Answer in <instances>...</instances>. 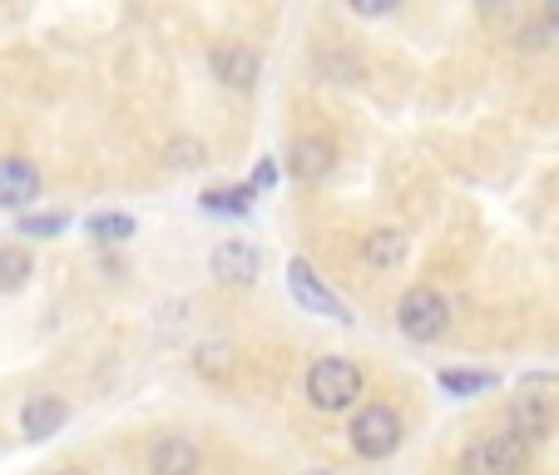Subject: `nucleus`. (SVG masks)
Returning a JSON list of instances; mask_svg holds the SVG:
<instances>
[{
	"label": "nucleus",
	"mask_w": 559,
	"mask_h": 475,
	"mask_svg": "<svg viewBox=\"0 0 559 475\" xmlns=\"http://www.w3.org/2000/svg\"><path fill=\"white\" fill-rule=\"evenodd\" d=\"M361 387H367V377L347 357H317L312 371H307V402L317 412H347V406H357Z\"/></svg>",
	"instance_id": "obj_1"
},
{
	"label": "nucleus",
	"mask_w": 559,
	"mask_h": 475,
	"mask_svg": "<svg viewBox=\"0 0 559 475\" xmlns=\"http://www.w3.org/2000/svg\"><path fill=\"white\" fill-rule=\"evenodd\" d=\"M347 436H352V451H357L361 461H386V455L402 451L406 426H402V416L391 412V406L371 402V406H361L357 412V421H352Z\"/></svg>",
	"instance_id": "obj_2"
},
{
	"label": "nucleus",
	"mask_w": 559,
	"mask_h": 475,
	"mask_svg": "<svg viewBox=\"0 0 559 475\" xmlns=\"http://www.w3.org/2000/svg\"><path fill=\"white\" fill-rule=\"evenodd\" d=\"M396 328L412 342H436L451 328V302H445L436 287H412V293L396 302Z\"/></svg>",
	"instance_id": "obj_3"
},
{
	"label": "nucleus",
	"mask_w": 559,
	"mask_h": 475,
	"mask_svg": "<svg viewBox=\"0 0 559 475\" xmlns=\"http://www.w3.org/2000/svg\"><path fill=\"white\" fill-rule=\"evenodd\" d=\"M530 451H535V446H530L525 436H515V431L486 436V441H475L471 451H465L461 471L465 475H520L530 465Z\"/></svg>",
	"instance_id": "obj_4"
},
{
	"label": "nucleus",
	"mask_w": 559,
	"mask_h": 475,
	"mask_svg": "<svg viewBox=\"0 0 559 475\" xmlns=\"http://www.w3.org/2000/svg\"><path fill=\"white\" fill-rule=\"evenodd\" d=\"M287 287H293V297L307 307V312H322V317H332V322H342V328H352L347 302H342V297L312 273L307 258H293V263H287Z\"/></svg>",
	"instance_id": "obj_5"
},
{
	"label": "nucleus",
	"mask_w": 559,
	"mask_h": 475,
	"mask_svg": "<svg viewBox=\"0 0 559 475\" xmlns=\"http://www.w3.org/2000/svg\"><path fill=\"white\" fill-rule=\"evenodd\" d=\"M258 273H263V253H258L253 244H243V238H228V244H218V253H213V277H218V283L248 287Z\"/></svg>",
	"instance_id": "obj_6"
},
{
	"label": "nucleus",
	"mask_w": 559,
	"mask_h": 475,
	"mask_svg": "<svg viewBox=\"0 0 559 475\" xmlns=\"http://www.w3.org/2000/svg\"><path fill=\"white\" fill-rule=\"evenodd\" d=\"M40 199V169L21 154L0 158V209H25Z\"/></svg>",
	"instance_id": "obj_7"
},
{
	"label": "nucleus",
	"mask_w": 559,
	"mask_h": 475,
	"mask_svg": "<svg viewBox=\"0 0 559 475\" xmlns=\"http://www.w3.org/2000/svg\"><path fill=\"white\" fill-rule=\"evenodd\" d=\"M332 164H337V149H332V139L302 134V139H293V149H287V169H293V179H302V183L328 179Z\"/></svg>",
	"instance_id": "obj_8"
},
{
	"label": "nucleus",
	"mask_w": 559,
	"mask_h": 475,
	"mask_svg": "<svg viewBox=\"0 0 559 475\" xmlns=\"http://www.w3.org/2000/svg\"><path fill=\"white\" fill-rule=\"evenodd\" d=\"M506 421H510V431L525 436V441L535 446V441H545V436L555 431V406H549L545 396H530L525 391V396H515V402L506 406Z\"/></svg>",
	"instance_id": "obj_9"
},
{
	"label": "nucleus",
	"mask_w": 559,
	"mask_h": 475,
	"mask_svg": "<svg viewBox=\"0 0 559 475\" xmlns=\"http://www.w3.org/2000/svg\"><path fill=\"white\" fill-rule=\"evenodd\" d=\"M213 74H218L228 90H253L258 85V50H248V45H238V40H223L218 50H213Z\"/></svg>",
	"instance_id": "obj_10"
},
{
	"label": "nucleus",
	"mask_w": 559,
	"mask_h": 475,
	"mask_svg": "<svg viewBox=\"0 0 559 475\" xmlns=\"http://www.w3.org/2000/svg\"><path fill=\"white\" fill-rule=\"evenodd\" d=\"M148 475H199V446L189 436H164L148 455Z\"/></svg>",
	"instance_id": "obj_11"
},
{
	"label": "nucleus",
	"mask_w": 559,
	"mask_h": 475,
	"mask_svg": "<svg viewBox=\"0 0 559 475\" xmlns=\"http://www.w3.org/2000/svg\"><path fill=\"white\" fill-rule=\"evenodd\" d=\"M64 421H70V406H64L60 396H31V402H25V412H21V426H25V436H31V441L55 436Z\"/></svg>",
	"instance_id": "obj_12"
},
{
	"label": "nucleus",
	"mask_w": 559,
	"mask_h": 475,
	"mask_svg": "<svg viewBox=\"0 0 559 475\" xmlns=\"http://www.w3.org/2000/svg\"><path fill=\"white\" fill-rule=\"evenodd\" d=\"M406 258V233L402 228H371L361 238V263L367 268H396Z\"/></svg>",
	"instance_id": "obj_13"
},
{
	"label": "nucleus",
	"mask_w": 559,
	"mask_h": 475,
	"mask_svg": "<svg viewBox=\"0 0 559 475\" xmlns=\"http://www.w3.org/2000/svg\"><path fill=\"white\" fill-rule=\"evenodd\" d=\"M253 183H238V189H209V193H203V209H209V213H223V218H243V213L248 209H253Z\"/></svg>",
	"instance_id": "obj_14"
},
{
	"label": "nucleus",
	"mask_w": 559,
	"mask_h": 475,
	"mask_svg": "<svg viewBox=\"0 0 559 475\" xmlns=\"http://www.w3.org/2000/svg\"><path fill=\"white\" fill-rule=\"evenodd\" d=\"M436 381H441V391H451V396H475V391L500 387L496 371H461V367H445Z\"/></svg>",
	"instance_id": "obj_15"
},
{
	"label": "nucleus",
	"mask_w": 559,
	"mask_h": 475,
	"mask_svg": "<svg viewBox=\"0 0 559 475\" xmlns=\"http://www.w3.org/2000/svg\"><path fill=\"white\" fill-rule=\"evenodd\" d=\"M35 263L25 248H0V293H21L25 283H31Z\"/></svg>",
	"instance_id": "obj_16"
},
{
	"label": "nucleus",
	"mask_w": 559,
	"mask_h": 475,
	"mask_svg": "<svg viewBox=\"0 0 559 475\" xmlns=\"http://www.w3.org/2000/svg\"><path fill=\"white\" fill-rule=\"evenodd\" d=\"M90 238H99V244H129L134 238V218L129 213H95V218L85 223Z\"/></svg>",
	"instance_id": "obj_17"
},
{
	"label": "nucleus",
	"mask_w": 559,
	"mask_h": 475,
	"mask_svg": "<svg viewBox=\"0 0 559 475\" xmlns=\"http://www.w3.org/2000/svg\"><path fill=\"white\" fill-rule=\"evenodd\" d=\"M64 213H31V218H21V233L25 238H55V233H64Z\"/></svg>",
	"instance_id": "obj_18"
},
{
	"label": "nucleus",
	"mask_w": 559,
	"mask_h": 475,
	"mask_svg": "<svg viewBox=\"0 0 559 475\" xmlns=\"http://www.w3.org/2000/svg\"><path fill=\"white\" fill-rule=\"evenodd\" d=\"M549 35H555V31H549V21H535V25H525V31L515 35V45H520V50H545Z\"/></svg>",
	"instance_id": "obj_19"
},
{
	"label": "nucleus",
	"mask_w": 559,
	"mask_h": 475,
	"mask_svg": "<svg viewBox=\"0 0 559 475\" xmlns=\"http://www.w3.org/2000/svg\"><path fill=\"white\" fill-rule=\"evenodd\" d=\"M347 5H352L357 15H371V21H377V15H391V11H396L402 0H347Z\"/></svg>",
	"instance_id": "obj_20"
},
{
	"label": "nucleus",
	"mask_w": 559,
	"mask_h": 475,
	"mask_svg": "<svg viewBox=\"0 0 559 475\" xmlns=\"http://www.w3.org/2000/svg\"><path fill=\"white\" fill-rule=\"evenodd\" d=\"M203 164V144H174V169H193Z\"/></svg>",
	"instance_id": "obj_21"
},
{
	"label": "nucleus",
	"mask_w": 559,
	"mask_h": 475,
	"mask_svg": "<svg viewBox=\"0 0 559 475\" xmlns=\"http://www.w3.org/2000/svg\"><path fill=\"white\" fill-rule=\"evenodd\" d=\"M273 183H277V164L273 158H263V164L253 169V189H273Z\"/></svg>",
	"instance_id": "obj_22"
},
{
	"label": "nucleus",
	"mask_w": 559,
	"mask_h": 475,
	"mask_svg": "<svg viewBox=\"0 0 559 475\" xmlns=\"http://www.w3.org/2000/svg\"><path fill=\"white\" fill-rule=\"evenodd\" d=\"M199 367H203V371H213V377H218V371L228 367V352H223V347H209V352H203V361H199Z\"/></svg>",
	"instance_id": "obj_23"
},
{
	"label": "nucleus",
	"mask_w": 559,
	"mask_h": 475,
	"mask_svg": "<svg viewBox=\"0 0 559 475\" xmlns=\"http://www.w3.org/2000/svg\"><path fill=\"white\" fill-rule=\"evenodd\" d=\"M545 21H549V31H559V0H545Z\"/></svg>",
	"instance_id": "obj_24"
},
{
	"label": "nucleus",
	"mask_w": 559,
	"mask_h": 475,
	"mask_svg": "<svg viewBox=\"0 0 559 475\" xmlns=\"http://www.w3.org/2000/svg\"><path fill=\"white\" fill-rule=\"evenodd\" d=\"M506 5H510V0H480V11H490V15L506 11Z\"/></svg>",
	"instance_id": "obj_25"
},
{
	"label": "nucleus",
	"mask_w": 559,
	"mask_h": 475,
	"mask_svg": "<svg viewBox=\"0 0 559 475\" xmlns=\"http://www.w3.org/2000/svg\"><path fill=\"white\" fill-rule=\"evenodd\" d=\"M60 475H85V471H60Z\"/></svg>",
	"instance_id": "obj_26"
},
{
	"label": "nucleus",
	"mask_w": 559,
	"mask_h": 475,
	"mask_svg": "<svg viewBox=\"0 0 559 475\" xmlns=\"http://www.w3.org/2000/svg\"><path fill=\"white\" fill-rule=\"evenodd\" d=\"M307 475H322V471H307Z\"/></svg>",
	"instance_id": "obj_27"
}]
</instances>
